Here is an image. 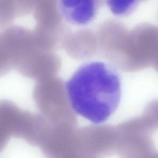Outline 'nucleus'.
I'll return each mask as SVG.
<instances>
[{"label":"nucleus","mask_w":158,"mask_h":158,"mask_svg":"<svg viewBox=\"0 0 158 158\" xmlns=\"http://www.w3.org/2000/svg\"><path fill=\"white\" fill-rule=\"evenodd\" d=\"M64 86L73 110L94 124L108 119L120 102V76L114 67L105 62L82 65Z\"/></svg>","instance_id":"obj_1"},{"label":"nucleus","mask_w":158,"mask_h":158,"mask_svg":"<svg viewBox=\"0 0 158 158\" xmlns=\"http://www.w3.org/2000/svg\"><path fill=\"white\" fill-rule=\"evenodd\" d=\"M54 61L50 51L34 42L19 51L13 60L12 65L21 76L38 81L51 77L54 70Z\"/></svg>","instance_id":"obj_2"},{"label":"nucleus","mask_w":158,"mask_h":158,"mask_svg":"<svg viewBox=\"0 0 158 158\" xmlns=\"http://www.w3.org/2000/svg\"><path fill=\"white\" fill-rule=\"evenodd\" d=\"M33 113L23 110L8 99L0 100V147L11 135L26 137L32 124Z\"/></svg>","instance_id":"obj_3"},{"label":"nucleus","mask_w":158,"mask_h":158,"mask_svg":"<svg viewBox=\"0 0 158 158\" xmlns=\"http://www.w3.org/2000/svg\"><path fill=\"white\" fill-rule=\"evenodd\" d=\"M103 3L104 0H58V11L67 23L86 26L94 20Z\"/></svg>","instance_id":"obj_4"},{"label":"nucleus","mask_w":158,"mask_h":158,"mask_svg":"<svg viewBox=\"0 0 158 158\" xmlns=\"http://www.w3.org/2000/svg\"><path fill=\"white\" fill-rule=\"evenodd\" d=\"M54 0H33V17L36 23L35 27L52 31L53 24Z\"/></svg>","instance_id":"obj_5"},{"label":"nucleus","mask_w":158,"mask_h":158,"mask_svg":"<svg viewBox=\"0 0 158 158\" xmlns=\"http://www.w3.org/2000/svg\"><path fill=\"white\" fill-rule=\"evenodd\" d=\"M147 0H104L109 11L115 16L126 17L133 13L140 4Z\"/></svg>","instance_id":"obj_6"},{"label":"nucleus","mask_w":158,"mask_h":158,"mask_svg":"<svg viewBox=\"0 0 158 158\" xmlns=\"http://www.w3.org/2000/svg\"><path fill=\"white\" fill-rule=\"evenodd\" d=\"M17 17L14 0H0V29L3 30L12 26Z\"/></svg>","instance_id":"obj_7"},{"label":"nucleus","mask_w":158,"mask_h":158,"mask_svg":"<svg viewBox=\"0 0 158 158\" xmlns=\"http://www.w3.org/2000/svg\"><path fill=\"white\" fill-rule=\"evenodd\" d=\"M12 69L11 61L0 40V77L8 74Z\"/></svg>","instance_id":"obj_8"},{"label":"nucleus","mask_w":158,"mask_h":158,"mask_svg":"<svg viewBox=\"0 0 158 158\" xmlns=\"http://www.w3.org/2000/svg\"><path fill=\"white\" fill-rule=\"evenodd\" d=\"M14 2L17 17H24L32 13L33 0H14Z\"/></svg>","instance_id":"obj_9"}]
</instances>
